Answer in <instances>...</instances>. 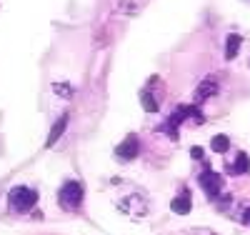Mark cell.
I'll list each match as a JSON object with an SVG mask.
<instances>
[{
    "mask_svg": "<svg viewBox=\"0 0 250 235\" xmlns=\"http://www.w3.org/2000/svg\"><path fill=\"white\" fill-rule=\"evenodd\" d=\"M138 150H140L138 138H135V135H128V138H125V143H120V148H118V158H123V160H133V158L138 155Z\"/></svg>",
    "mask_w": 250,
    "mask_h": 235,
    "instance_id": "8992f818",
    "label": "cell"
},
{
    "mask_svg": "<svg viewBox=\"0 0 250 235\" xmlns=\"http://www.w3.org/2000/svg\"><path fill=\"white\" fill-rule=\"evenodd\" d=\"M228 148H230V140H228L225 135H215V138H213V150H215V153H225Z\"/></svg>",
    "mask_w": 250,
    "mask_h": 235,
    "instance_id": "8fae6325",
    "label": "cell"
},
{
    "mask_svg": "<svg viewBox=\"0 0 250 235\" xmlns=\"http://www.w3.org/2000/svg\"><path fill=\"white\" fill-rule=\"evenodd\" d=\"M198 183H200V188H203L210 198H218V195H220L223 180H220L218 173H213V170H205V173H200V175H198Z\"/></svg>",
    "mask_w": 250,
    "mask_h": 235,
    "instance_id": "277c9868",
    "label": "cell"
},
{
    "mask_svg": "<svg viewBox=\"0 0 250 235\" xmlns=\"http://www.w3.org/2000/svg\"><path fill=\"white\" fill-rule=\"evenodd\" d=\"M193 208V200H190V193L188 190H183V193H178L173 200H170V210L178 213V215H188Z\"/></svg>",
    "mask_w": 250,
    "mask_h": 235,
    "instance_id": "5b68a950",
    "label": "cell"
},
{
    "mask_svg": "<svg viewBox=\"0 0 250 235\" xmlns=\"http://www.w3.org/2000/svg\"><path fill=\"white\" fill-rule=\"evenodd\" d=\"M35 203H38V193L28 185H15L8 193V205L13 213H28L35 208Z\"/></svg>",
    "mask_w": 250,
    "mask_h": 235,
    "instance_id": "6da1fadb",
    "label": "cell"
},
{
    "mask_svg": "<svg viewBox=\"0 0 250 235\" xmlns=\"http://www.w3.org/2000/svg\"><path fill=\"white\" fill-rule=\"evenodd\" d=\"M65 125H68V115H62V118L55 123V128H53V133H50V138H48V143H45V145H53V143L62 135V130H65Z\"/></svg>",
    "mask_w": 250,
    "mask_h": 235,
    "instance_id": "9c48e42d",
    "label": "cell"
},
{
    "mask_svg": "<svg viewBox=\"0 0 250 235\" xmlns=\"http://www.w3.org/2000/svg\"><path fill=\"white\" fill-rule=\"evenodd\" d=\"M243 220H245V223L250 225V210H245V215H243Z\"/></svg>",
    "mask_w": 250,
    "mask_h": 235,
    "instance_id": "7c38bea8",
    "label": "cell"
},
{
    "mask_svg": "<svg viewBox=\"0 0 250 235\" xmlns=\"http://www.w3.org/2000/svg\"><path fill=\"white\" fill-rule=\"evenodd\" d=\"M120 210L125 213V215H130V218H143V215H148V200L140 198L138 193L128 195V198H123L120 203Z\"/></svg>",
    "mask_w": 250,
    "mask_h": 235,
    "instance_id": "3957f363",
    "label": "cell"
},
{
    "mask_svg": "<svg viewBox=\"0 0 250 235\" xmlns=\"http://www.w3.org/2000/svg\"><path fill=\"white\" fill-rule=\"evenodd\" d=\"M248 168H250V163H248V155H245V153H240V155H238V160H235V165L230 168V173L240 175V173H248Z\"/></svg>",
    "mask_w": 250,
    "mask_h": 235,
    "instance_id": "30bf717a",
    "label": "cell"
},
{
    "mask_svg": "<svg viewBox=\"0 0 250 235\" xmlns=\"http://www.w3.org/2000/svg\"><path fill=\"white\" fill-rule=\"evenodd\" d=\"M240 43H243L240 35H235V33H233V35H228V43H225V58H228V60H233V58L238 55Z\"/></svg>",
    "mask_w": 250,
    "mask_h": 235,
    "instance_id": "ba28073f",
    "label": "cell"
},
{
    "mask_svg": "<svg viewBox=\"0 0 250 235\" xmlns=\"http://www.w3.org/2000/svg\"><path fill=\"white\" fill-rule=\"evenodd\" d=\"M215 93H218L215 80H205L203 85H198V90H195V103H203V100H208V98L215 95Z\"/></svg>",
    "mask_w": 250,
    "mask_h": 235,
    "instance_id": "52a82bcc",
    "label": "cell"
},
{
    "mask_svg": "<svg viewBox=\"0 0 250 235\" xmlns=\"http://www.w3.org/2000/svg\"><path fill=\"white\" fill-rule=\"evenodd\" d=\"M83 195H85L83 185L78 180H68V183H62V188H60L58 203H60V208H65V210H78L83 205Z\"/></svg>",
    "mask_w": 250,
    "mask_h": 235,
    "instance_id": "7a4b0ae2",
    "label": "cell"
}]
</instances>
